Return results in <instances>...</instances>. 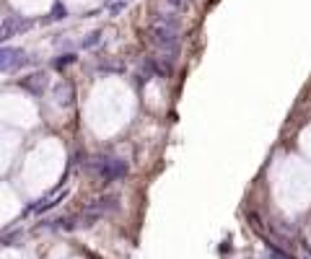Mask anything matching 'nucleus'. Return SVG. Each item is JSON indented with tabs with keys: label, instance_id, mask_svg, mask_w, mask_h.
<instances>
[{
	"label": "nucleus",
	"instance_id": "1",
	"mask_svg": "<svg viewBox=\"0 0 311 259\" xmlns=\"http://www.w3.org/2000/svg\"><path fill=\"white\" fill-rule=\"evenodd\" d=\"M24 62V52L21 50H0V70H18Z\"/></svg>",
	"mask_w": 311,
	"mask_h": 259
},
{
	"label": "nucleus",
	"instance_id": "2",
	"mask_svg": "<svg viewBox=\"0 0 311 259\" xmlns=\"http://www.w3.org/2000/svg\"><path fill=\"white\" fill-rule=\"evenodd\" d=\"M187 3H192V0H169V5H174V8H184Z\"/></svg>",
	"mask_w": 311,
	"mask_h": 259
}]
</instances>
